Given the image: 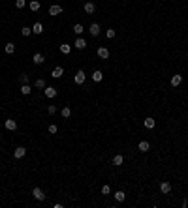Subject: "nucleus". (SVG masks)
<instances>
[{"label":"nucleus","mask_w":188,"mask_h":208,"mask_svg":"<svg viewBox=\"0 0 188 208\" xmlns=\"http://www.w3.org/2000/svg\"><path fill=\"white\" fill-rule=\"evenodd\" d=\"M85 79H87V75H85V71H83V70H79L77 73L74 75V81H75V85H83V83H85Z\"/></svg>","instance_id":"obj_1"},{"label":"nucleus","mask_w":188,"mask_h":208,"mask_svg":"<svg viewBox=\"0 0 188 208\" xmlns=\"http://www.w3.org/2000/svg\"><path fill=\"white\" fill-rule=\"evenodd\" d=\"M32 195H34L36 201H45V193H43L40 187H34V189H32Z\"/></svg>","instance_id":"obj_2"},{"label":"nucleus","mask_w":188,"mask_h":208,"mask_svg":"<svg viewBox=\"0 0 188 208\" xmlns=\"http://www.w3.org/2000/svg\"><path fill=\"white\" fill-rule=\"evenodd\" d=\"M43 94H45V98H55V96H57V88H55V86H45V88H43Z\"/></svg>","instance_id":"obj_3"},{"label":"nucleus","mask_w":188,"mask_h":208,"mask_svg":"<svg viewBox=\"0 0 188 208\" xmlns=\"http://www.w3.org/2000/svg\"><path fill=\"white\" fill-rule=\"evenodd\" d=\"M74 47H75V49H79V51H81V49H85V47H87V41L81 38V36H77V39L74 41Z\"/></svg>","instance_id":"obj_4"},{"label":"nucleus","mask_w":188,"mask_h":208,"mask_svg":"<svg viewBox=\"0 0 188 208\" xmlns=\"http://www.w3.org/2000/svg\"><path fill=\"white\" fill-rule=\"evenodd\" d=\"M4 127H6V129H10V131H15V129H17V122H15V120H11V118H8L6 122H4Z\"/></svg>","instance_id":"obj_5"},{"label":"nucleus","mask_w":188,"mask_h":208,"mask_svg":"<svg viewBox=\"0 0 188 208\" xmlns=\"http://www.w3.org/2000/svg\"><path fill=\"white\" fill-rule=\"evenodd\" d=\"M25 154H26V148H25V146H17V148L13 150V156H15V158H17V159L25 158Z\"/></svg>","instance_id":"obj_6"},{"label":"nucleus","mask_w":188,"mask_h":208,"mask_svg":"<svg viewBox=\"0 0 188 208\" xmlns=\"http://www.w3.org/2000/svg\"><path fill=\"white\" fill-rule=\"evenodd\" d=\"M89 32H90V36H92V38H96V36L100 34V25H98V23H92V25L89 26Z\"/></svg>","instance_id":"obj_7"},{"label":"nucleus","mask_w":188,"mask_h":208,"mask_svg":"<svg viewBox=\"0 0 188 208\" xmlns=\"http://www.w3.org/2000/svg\"><path fill=\"white\" fill-rule=\"evenodd\" d=\"M62 75H64V67L57 66V67H55V70H53V73H51V77H53V79H60Z\"/></svg>","instance_id":"obj_8"},{"label":"nucleus","mask_w":188,"mask_h":208,"mask_svg":"<svg viewBox=\"0 0 188 208\" xmlns=\"http://www.w3.org/2000/svg\"><path fill=\"white\" fill-rule=\"evenodd\" d=\"M60 13H62V6H58V4L49 8V15H60Z\"/></svg>","instance_id":"obj_9"},{"label":"nucleus","mask_w":188,"mask_h":208,"mask_svg":"<svg viewBox=\"0 0 188 208\" xmlns=\"http://www.w3.org/2000/svg\"><path fill=\"white\" fill-rule=\"evenodd\" d=\"M143 124H145V127H147V129H154V126H156V122H154V118H153V116H147Z\"/></svg>","instance_id":"obj_10"},{"label":"nucleus","mask_w":188,"mask_h":208,"mask_svg":"<svg viewBox=\"0 0 188 208\" xmlns=\"http://www.w3.org/2000/svg\"><path fill=\"white\" fill-rule=\"evenodd\" d=\"M137 148H139V152H149V148H151V143H149V141H139Z\"/></svg>","instance_id":"obj_11"},{"label":"nucleus","mask_w":188,"mask_h":208,"mask_svg":"<svg viewBox=\"0 0 188 208\" xmlns=\"http://www.w3.org/2000/svg\"><path fill=\"white\" fill-rule=\"evenodd\" d=\"M90 77H92V81H94V83H100V81H102V79H103V73H102V71H100V70H94Z\"/></svg>","instance_id":"obj_12"},{"label":"nucleus","mask_w":188,"mask_h":208,"mask_svg":"<svg viewBox=\"0 0 188 208\" xmlns=\"http://www.w3.org/2000/svg\"><path fill=\"white\" fill-rule=\"evenodd\" d=\"M160 191H162L164 195H167L171 191V184L169 182H162V184H160Z\"/></svg>","instance_id":"obj_13"},{"label":"nucleus","mask_w":188,"mask_h":208,"mask_svg":"<svg viewBox=\"0 0 188 208\" xmlns=\"http://www.w3.org/2000/svg\"><path fill=\"white\" fill-rule=\"evenodd\" d=\"M98 56L103 58V60L109 58V49H105V47H100V49H98Z\"/></svg>","instance_id":"obj_14"},{"label":"nucleus","mask_w":188,"mask_h":208,"mask_svg":"<svg viewBox=\"0 0 188 208\" xmlns=\"http://www.w3.org/2000/svg\"><path fill=\"white\" fill-rule=\"evenodd\" d=\"M171 86H179L182 83V75H173V77H171Z\"/></svg>","instance_id":"obj_15"},{"label":"nucleus","mask_w":188,"mask_h":208,"mask_svg":"<svg viewBox=\"0 0 188 208\" xmlns=\"http://www.w3.org/2000/svg\"><path fill=\"white\" fill-rule=\"evenodd\" d=\"M94 10H96V4L94 2H87L85 4V13L90 15V13H94Z\"/></svg>","instance_id":"obj_16"},{"label":"nucleus","mask_w":188,"mask_h":208,"mask_svg":"<svg viewBox=\"0 0 188 208\" xmlns=\"http://www.w3.org/2000/svg\"><path fill=\"white\" fill-rule=\"evenodd\" d=\"M32 60H34V64H43V62H45V56H43L42 53H36Z\"/></svg>","instance_id":"obj_17"},{"label":"nucleus","mask_w":188,"mask_h":208,"mask_svg":"<svg viewBox=\"0 0 188 208\" xmlns=\"http://www.w3.org/2000/svg\"><path fill=\"white\" fill-rule=\"evenodd\" d=\"M28 6H30V10H32V11H40L42 4H40L38 0H30V4H28Z\"/></svg>","instance_id":"obj_18"},{"label":"nucleus","mask_w":188,"mask_h":208,"mask_svg":"<svg viewBox=\"0 0 188 208\" xmlns=\"http://www.w3.org/2000/svg\"><path fill=\"white\" fill-rule=\"evenodd\" d=\"M4 51H6V54H13L15 53V45L13 43H6V45H4Z\"/></svg>","instance_id":"obj_19"},{"label":"nucleus","mask_w":188,"mask_h":208,"mask_svg":"<svg viewBox=\"0 0 188 208\" xmlns=\"http://www.w3.org/2000/svg\"><path fill=\"white\" fill-rule=\"evenodd\" d=\"M32 32H34V34H42V32H43V25H42V23H34Z\"/></svg>","instance_id":"obj_20"},{"label":"nucleus","mask_w":188,"mask_h":208,"mask_svg":"<svg viewBox=\"0 0 188 208\" xmlns=\"http://www.w3.org/2000/svg\"><path fill=\"white\" fill-rule=\"evenodd\" d=\"M58 49H60V53H62V54H70V51H71V45H68V43H62V45L58 47Z\"/></svg>","instance_id":"obj_21"},{"label":"nucleus","mask_w":188,"mask_h":208,"mask_svg":"<svg viewBox=\"0 0 188 208\" xmlns=\"http://www.w3.org/2000/svg\"><path fill=\"white\" fill-rule=\"evenodd\" d=\"M28 81H30L28 73H21L19 75V83H21V85H28Z\"/></svg>","instance_id":"obj_22"},{"label":"nucleus","mask_w":188,"mask_h":208,"mask_svg":"<svg viewBox=\"0 0 188 208\" xmlns=\"http://www.w3.org/2000/svg\"><path fill=\"white\" fill-rule=\"evenodd\" d=\"M122 163H124V158H122V156L121 154H117V156H115V158H113V165H122Z\"/></svg>","instance_id":"obj_23"},{"label":"nucleus","mask_w":188,"mask_h":208,"mask_svg":"<svg viewBox=\"0 0 188 208\" xmlns=\"http://www.w3.org/2000/svg\"><path fill=\"white\" fill-rule=\"evenodd\" d=\"M60 114H62V118H70L71 116V109H70V107H62Z\"/></svg>","instance_id":"obj_24"},{"label":"nucleus","mask_w":188,"mask_h":208,"mask_svg":"<svg viewBox=\"0 0 188 208\" xmlns=\"http://www.w3.org/2000/svg\"><path fill=\"white\" fill-rule=\"evenodd\" d=\"M74 32H75L77 36H81L83 32H85V28H83V25H81V23H77V25H74Z\"/></svg>","instance_id":"obj_25"},{"label":"nucleus","mask_w":188,"mask_h":208,"mask_svg":"<svg viewBox=\"0 0 188 208\" xmlns=\"http://www.w3.org/2000/svg\"><path fill=\"white\" fill-rule=\"evenodd\" d=\"M30 92H32V86H30V85H21V94L28 96Z\"/></svg>","instance_id":"obj_26"},{"label":"nucleus","mask_w":188,"mask_h":208,"mask_svg":"<svg viewBox=\"0 0 188 208\" xmlns=\"http://www.w3.org/2000/svg\"><path fill=\"white\" fill-rule=\"evenodd\" d=\"M34 86H36V88H45V81H43V79H36V81H34Z\"/></svg>","instance_id":"obj_27"},{"label":"nucleus","mask_w":188,"mask_h":208,"mask_svg":"<svg viewBox=\"0 0 188 208\" xmlns=\"http://www.w3.org/2000/svg\"><path fill=\"white\" fill-rule=\"evenodd\" d=\"M115 199H117L119 202H122L126 199V195H124V191H117V193H115Z\"/></svg>","instance_id":"obj_28"},{"label":"nucleus","mask_w":188,"mask_h":208,"mask_svg":"<svg viewBox=\"0 0 188 208\" xmlns=\"http://www.w3.org/2000/svg\"><path fill=\"white\" fill-rule=\"evenodd\" d=\"M25 6H26V0H15V8L17 10H23Z\"/></svg>","instance_id":"obj_29"},{"label":"nucleus","mask_w":188,"mask_h":208,"mask_svg":"<svg viewBox=\"0 0 188 208\" xmlns=\"http://www.w3.org/2000/svg\"><path fill=\"white\" fill-rule=\"evenodd\" d=\"M21 34H23V36H30V34H32V28H30V26H23V28H21Z\"/></svg>","instance_id":"obj_30"},{"label":"nucleus","mask_w":188,"mask_h":208,"mask_svg":"<svg viewBox=\"0 0 188 208\" xmlns=\"http://www.w3.org/2000/svg\"><path fill=\"white\" fill-rule=\"evenodd\" d=\"M115 34H117V32H115L113 28H109V30H105V38H107V39H111V38H115Z\"/></svg>","instance_id":"obj_31"},{"label":"nucleus","mask_w":188,"mask_h":208,"mask_svg":"<svg viewBox=\"0 0 188 208\" xmlns=\"http://www.w3.org/2000/svg\"><path fill=\"white\" fill-rule=\"evenodd\" d=\"M57 131H58V127L55 126V124H49V133H53V135H55Z\"/></svg>","instance_id":"obj_32"},{"label":"nucleus","mask_w":188,"mask_h":208,"mask_svg":"<svg viewBox=\"0 0 188 208\" xmlns=\"http://www.w3.org/2000/svg\"><path fill=\"white\" fill-rule=\"evenodd\" d=\"M109 193H111V187L109 186H103L102 187V195H109Z\"/></svg>","instance_id":"obj_33"},{"label":"nucleus","mask_w":188,"mask_h":208,"mask_svg":"<svg viewBox=\"0 0 188 208\" xmlns=\"http://www.w3.org/2000/svg\"><path fill=\"white\" fill-rule=\"evenodd\" d=\"M47 113H49V114H55V113H57V107H55V105H49V107H47Z\"/></svg>","instance_id":"obj_34"}]
</instances>
